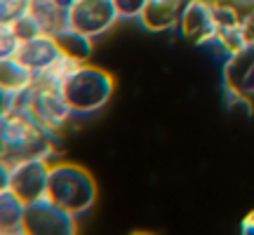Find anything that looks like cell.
Here are the masks:
<instances>
[{
    "mask_svg": "<svg viewBox=\"0 0 254 235\" xmlns=\"http://www.w3.org/2000/svg\"><path fill=\"white\" fill-rule=\"evenodd\" d=\"M57 43H59V47H62V52L66 57H71L73 61H90L92 52H94V38L85 36V33H80V31H73V28H64V31H59L57 33Z\"/></svg>",
    "mask_w": 254,
    "mask_h": 235,
    "instance_id": "13",
    "label": "cell"
},
{
    "mask_svg": "<svg viewBox=\"0 0 254 235\" xmlns=\"http://www.w3.org/2000/svg\"><path fill=\"white\" fill-rule=\"evenodd\" d=\"M59 90L73 116H92L111 101L116 92V78L94 63L82 61L71 66V71L59 82Z\"/></svg>",
    "mask_w": 254,
    "mask_h": 235,
    "instance_id": "1",
    "label": "cell"
},
{
    "mask_svg": "<svg viewBox=\"0 0 254 235\" xmlns=\"http://www.w3.org/2000/svg\"><path fill=\"white\" fill-rule=\"evenodd\" d=\"M184 2H170V0H148L146 9L141 12V26L160 33V31H170L172 26L179 24V14H182Z\"/></svg>",
    "mask_w": 254,
    "mask_h": 235,
    "instance_id": "9",
    "label": "cell"
},
{
    "mask_svg": "<svg viewBox=\"0 0 254 235\" xmlns=\"http://www.w3.org/2000/svg\"><path fill=\"white\" fill-rule=\"evenodd\" d=\"M52 163L45 155H31L12 163L9 172V188L17 193L24 202H33L47 195V179H50Z\"/></svg>",
    "mask_w": 254,
    "mask_h": 235,
    "instance_id": "4",
    "label": "cell"
},
{
    "mask_svg": "<svg viewBox=\"0 0 254 235\" xmlns=\"http://www.w3.org/2000/svg\"><path fill=\"white\" fill-rule=\"evenodd\" d=\"M28 111L33 113L38 122L47 127L50 132H57L59 127L68 122V118L73 116L71 106L66 104L62 90L57 85H47V82L36 80L31 87V104Z\"/></svg>",
    "mask_w": 254,
    "mask_h": 235,
    "instance_id": "6",
    "label": "cell"
},
{
    "mask_svg": "<svg viewBox=\"0 0 254 235\" xmlns=\"http://www.w3.org/2000/svg\"><path fill=\"white\" fill-rule=\"evenodd\" d=\"M236 5H247V7H252L254 5V0H233Z\"/></svg>",
    "mask_w": 254,
    "mask_h": 235,
    "instance_id": "22",
    "label": "cell"
},
{
    "mask_svg": "<svg viewBox=\"0 0 254 235\" xmlns=\"http://www.w3.org/2000/svg\"><path fill=\"white\" fill-rule=\"evenodd\" d=\"M118 9L113 0H78L68 9V28L80 31L90 38H99L116 26Z\"/></svg>",
    "mask_w": 254,
    "mask_h": 235,
    "instance_id": "5",
    "label": "cell"
},
{
    "mask_svg": "<svg viewBox=\"0 0 254 235\" xmlns=\"http://www.w3.org/2000/svg\"><path fill=\"white\" fill-rule=\"evenodd\" d=\"M12 26H14V31H17V36L21 38V40H26V38H33V36H38V33H43L31 12L21 14L17 21H12Z\"/></svg>",
    "mask_w": 254,
    "mask_h": 235,
    "instance_id": "17",
    "label": "cell"
},
{
    "mask_svg": "<svg viewBox=\"0 0 254 235\" xmlns=\"http://www.w3.org/2000/svg\"><path fill=\"white\" fill-rule=\"evenodd\" d=\"M9 172H12V163L0 155V188H7L9 186Z\"/></svg>",
    "mask_w": 254,
    "mask_h": 235,
    "instance_id": "19",
    "label": "cell"
},
{
    "mask_svg": "<svg viewBox=\"0 0 254 235\" xmlns=\"http://www.w3.org/2000/svg\"><path fill=\"white\" fill-rule=\"evenodd\" d=\"M240 233L245 235H254V209L243 219V224H240Z\"/></svg>",
    "mask_w": 254,
    "mask_h": 235,
    "instance_id": "20",
    "label": "cell"
},
{
    "mask_svg": "<svg viewBox=\"0 0 254 235\" xmlns=\"http://www.w3.org/2000/svg\"><path fill=\"white\" fill-rule=\"evenodd\" d=\"M75 217L71 212L59 207L57 202L47 198L33 200L26 205L24 217V233L28 235H73L75 233Z\"/></svg>",
    "mask_w": 254,
    "mask_h": 235,
    "instance_id": "3",
    "label": "cell"
},
{
    "mask_svg": "<svg viewBox=\"0 0 254 235\" xmlns=\"http://www.w3.org/2000/svg\"><path fill=\"white\" fill-rule=\"evenodd\" d=\"M19 43H21V38L17 36L14 26L12 24H0V59L17 55Z\"/></svg>",
    "mask_w": 254,
    "mask_h": 235,
    "instance_id": "14",
    "label": "cell"
},
{
    "mask_svg": "<svg viewBox=\"0 0 254 235\" xmlns=\"http://www.w3.org/2000/svg\"><path fill=\"white\" fill-rule=\"evenodd\" d=\"M36 82V75L28 71L24 63L19 61L17 57H7V59H0V90L14 94L31 87Z\"/></svg>",
    "mask_w": 254,
    "mask_h": 235,
    "instance_id": "12",
    "label": "cell"
},
{
    "mask_svg": "<svg viewBox=\"0 0 254 235\" xmlns=\"http://www.w3.org/2000/svg\"><path fill=\"white\" fill-rule=\"evenodd\" d=\"M31 0H0V24H12L28 12Z\"/></svg>",
    "mask_w": 254,
    "mask_h": 235,
    "instance_id": "15",
    "label": "cell"
},
{
    "mask_svg": "<svg viewBox=\"0 0 254 235\" xmlns=\"http://www.w3.org/2000/svg\"><path fill=\"white\" fill-rule=\"evenodd\" d=\"M24 217H26V202L9 186L0 188V235L24 233Z\"/></svg>",
    "mask_w": 254,
    "mask_h": 235,
    "instance_id": "10",
    "label": "cell"
},
{
    "mask_svg": "<svg viewBox=\"0 0 254 235\" xmlns=\"http://www.w3.org/2000/svg\"><path fill=\"white\" fill-rule=\"evenodd\" d=\"M177 26L182 31V36L193 40L195 45L205 43L212 36H217L214 0H186Z\"/></svg>",
    "mask_w": 254,
    "mask_h": 235,
    "instance_id": "8",
    "label": "cell"
},
{
    "mask_svg": "<svg viewBox=\"0 0 254 235\" xmlns=\"http://www.w3.org/2000/svg\"><path fill=\"white\" fill-rule=\"evenodd\" d=\"M240 38L245 47H254V5L240 19Z\"/></svg>",
    "mask_w": 254,
    "mask_h": 235,
    "instance_id": "18",
    "label": "cell"
},
{
    "mask_svg": "<svg viewBox=\"0 0 254 235\" xmlns=\"http://www.w3.org/2000/svg\"><path fill=\"white\" fill-rule=\"evenodd\" d=\"M97 181L82 165L52 163L47 179V198L78 219L87 214L97 202Z\"/></svg>",
    "mask_w": 254,
    "mask_h": 235,
    "instance_id": "2",
    "label": "cell"
},
{
    "mask_svg": "<svg viewBox=\"0 0 254 235\" xmlns=\"http://www.w3.org/2000/svg\"><path fill=\"white\" fill-rule=\"evenodd\" d=\"M28 12L33 14L43 33L57 36L59 31L68 26V9L59 7L55 0H31Z\"/></svg>",
    "mask_w": 254,
    "mask_h": 235,
    "instance_id": "11",
    "label": "cell"
},
{
    "mask_svg": "<svg viewBox=\"0 0 254 235\" xmlns=\"http://www.w3.org/2000/svg\"><path fill=\"white\" fill-rule=\"evenodd\" d=\"M170 2H184V0H170Z\"/></svg>",
    "mask_w": 254,
    "mask_h": 235,
    "instance_id": "23",
    "label": "cell"
},
{
    "mask_svg": "<svg viewBox=\"0 0 254 235\" xmlns=\"http://www.w3.org/2000/svg\"><path fill=\"white\" fill-rule=\"evenodd\" d=\"M14 57H17L19 61L24 63L36 78L50 75V73L66 59V55L62 52V47L57 43V38L50 36V33H38V36H33V38L21 40Z\"/></svg>",
    "mask_w": 254,
    "mask_h": 235,
    "instance_id": "7",
    "label": "cell"
},
{
    "mask_svg": "<svg viewBox=\"0 0 254 235\" xmlns=\"http://www.w3.org/2000/svg\"><path fill=\"white\" fill-rule=\"evenodd\" d=\"M120 19H139L146 9L148 0H113Z\"/></svg>",
    "mask_w": 254,
    "mask_h": 235,
    "instance_id": "16",
    "label": "cell"
},
{
    "mask_svg": "<svg viewBox=\"0 0 254 235\" xmlns=\"http://www.w3.org/2000/svg\"><path fill=\"white\" fill-rule=\"evenodd\" d=\"M57 5H59V7H64V9H71L73 5H75V2H78V0H55Z\"/></svg>",
    "mask_w": 254,
    "mask_h": 235,
    "instance_id": "21",
    "label": "cell"
}]
</instances>
